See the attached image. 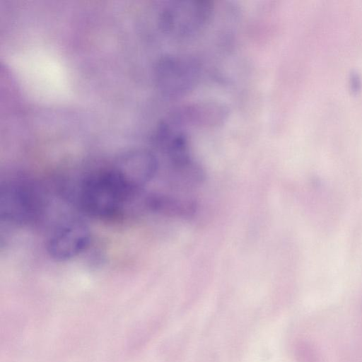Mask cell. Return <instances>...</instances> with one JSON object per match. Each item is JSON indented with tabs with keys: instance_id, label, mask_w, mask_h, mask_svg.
Wrapping results in <instances>:
<instances>
[{
	"instance_id": "1",
	"label": "cell",
	"mask_w": 362,
	"mask_h": 362,
	"mask_svg": "<svg viewBox=\"0 0 362 362\" xmlns=\"http://www.w3.org/2000/svg\"><path fill=\"white\" fill-rule=\"evenodd\" d=\"M136 194L110 168L93 173L83 180L79 199L90 215L110 218L120 214Z\"/></svg>"
},
{
	"instance_id": "2",
	"label": "cell",
	"mask_w": 362,
	"mask_h": 362,
	"mask_svg": "<svg viewBox=\"0 0 362 362\" xmlns=\"http://www.w3.org/2000/svg\"><path fill=\"white\" fill-rule=\"evenodd\" d=\"M44 206L42 192L33 181L14 177L1 183L0 216L4 221L18 225L32 223L41 216Z\"/></svg>"
},
{
	"instance_id": "3",
	"label": "cell",
	"mask_w": 362,
	"mask_h": 362,
	"mask_svg": "<svg viewBox=\"0 0 362 362\" xmlns=\"http://www.w3.org/2000/svg\"><path fill=\"white\" fill-rule=\"evenodd\" d=\"M214 11L213 4L206 0H176L162 11V30L175 38L192 37L209 23Z\"/></svg>"
},
{
	"instance_id": "4",
	"label": "cell",
	"mask_w": 362,
	"mask_h": 362,
	"mask_svg": "<svg viewBox=\"0 0 362 362\" xmlns=\"http://www.w3.org/2000/svg\"><path fill=\"white\" fill-rule=\"evenodd\" d=\"M155 79L165 96L178 98L188 93L197 84L201 66L194 58L185 55H165L155 66Z\"/></svg>"
},
{
	"instance_id": "5",
	"label": "cell",
	"mask_w": 362,
	"mask_h": 362,
	"mask_svg": "<svg viewBox=\"0 0 362 362\" xmlns=\"http://www.w3.org/2000/svg\"><path fill=\"white\" fill-rule=\"evenodd\" d=\"M90 240L88 226L81 220H70L52 232L47 242V250L54 259L66 261L85 250Z\"/></svg>"
},
{
	"instance_id": "6",
	"label": "cell",
	"mask_w": 362,
	"mask_h": 362,
	"mask_svg": "<svg viewBox=\"0 0 362 362\" xmlns=\"http://www.w3.org/2000/svg\"><path fill=\"white\" fill-rule=\"evenodd\" d=\"M228 115L227 106L220 102L199 101L177 107L167 122L176 129L182 127L210 129L224 124Z\"/></svg>"
},
{
	"instance_id": "7",
	"label": "cell",
	"mask_w": 362,
	"mask_h": 362,
	"mask_svg": "<svg viewBox=\"0 0 362 362\" xmlns=\"http://www.w3.org/2000/svg\"><path fill=\"white\" fill-rule=\"evenodd\" d=\"M111 168L133 192L137 194L153 177L157 160L151 151L135 149L119 156Z\"/></svg>"
}]
</instances>
